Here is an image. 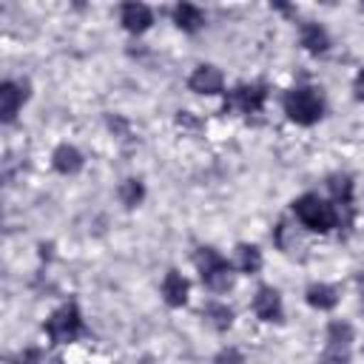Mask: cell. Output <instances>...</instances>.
Here are the masks:
<instances>
[{"instance_id":"obj_1","label":"cell","mask_w":364,"mask_h":364,"mask_svg":"<svg viewBox=\"0 0 364 364\" xmlns=\"http://www.w3.org/2000/svg\"><path fill=\"white\" fill-rule=\"evenodd\" d=\"M293 213L304 228H310L316 233H330L338 225V213H336L333 202L321 199L318 193H301L293 202Z\"/></svg>"},{"instance_id":"obj_2","label":"cell","mask_w":364,"mask_h":364,"mask_svg":"<svg viewBox=\"0 0 364 364\" xmlns=\"http://www.w3.org/2000/svg\"><path fill=\"white\" fill-rule=\"evenodd\" d=\"M282 105H284V114H287L293 122H299V125H313V122H318L321 114H324V97H321V91L313 88V85L290 88V91L284 94Z\"/></svg>"},{"instance_id":"obj_3","label":"cell","mask_w":364,"mask_h":364,"mask_svg":"<svg viewBox=\"0 0 364 364\" xmlns=\"http://www.w3.org/2000/svg\"><path fill=\"white\" fill-rule=\"evenodd\" d=\"M193 264L202 276V282L213 290V293H225L233 284V264L213 247H196L193 253Z\"/></svg>"},{"instance_id":"obj_4","label":"cell","mask_w":364,"mask_h":364,"mask_svg":"<svg viewBox=\"0 0 364 364\" xmlns=\"http://www.w3.org/2000/svg\"><path fill=\"white\" fill-rule=\"evenodd\" d=\"M82 333H85V324H82V313H80L77 301L60 304L46 318V336L51 338V344H68V341L80 338Z\"/></svg>"},{"instance_id":"obj_5","label":"cell","mask_w":364,"mask_h":364,"mask_svg":"<svg viewBox=\"0 0 364 364\" xmlns=\"http://www.w3.org/2000/svg\"><path fill=\"white\" fill-rule=\"evenodd\" d=\"M267 88L262 82L253 85H236L233 91H225V111H242V114H259L264 108Z\"/></svg>"},{"instance_id":"obj_6","label":"cell","mask_w":364,"mask_h":364,"mask_svg":"<svg viewBox=\"0 0 364 364\" xmlns=\"http://www.w3.org/2000/svg\"><path fill=\"white\" fill-rule=\"evenodd\" d=\"M26 100H28V82L6 80L0 85V117H3V122H11Z\"/></svg>"},{"instance_id":"obj_7","label":"cell","mask_w":364,"mask_h":364,"mask_svg":"<svg viewBox=\"0 0 364 364\" xmlns=\"http://www.w3.org/2000/svg\"><path fill=\"white\" fill-rule=\"evenodd\" d=\"M188 88L196 94H222L225 91V77L216 65H199L188 77Z\"/></svg>"},{"instance_id":"obj_8","label":"cell","mask_w":364,"mask_h":364,"mask_svg":"<svg viewBox=\"0 0 364 364\" xmlns=\"http://www.w3.org/2000/svg\"><path fill=\"white\" fill-rule=\"evenodd\" d=\"M253 313H256L262 321H282L284 307H282L279 290H273V287H259L256 296H253Z\"/></svg>"},{"instance_id":"obj_9","label":"cell","mask_w":364,"mask_h":364,"mask_svg":"<svg viewBox=\"0 0 364 364\" xmlns=\"http://www.w3.org/2000/svg\"><path fill=\"white\" fill-rule=\"evenodd\" d=\"M119 23H122L125 31L142 34V31L154 23V14H151V9H148L145 3H122V9H119Z\"/></svg>"},{"instance_id":"obj_10","label":"cell","mask_w":364,"mask_h":364,"mask_svg":"<svg viewBox=\"0 0 364 364\" xmlns=\"http://www.w3.org/2000/svg\"><path fill=\"white\" fill-rule=\"evenodd\" d=\"M327 188H330V196H333V208L338 213V222L344 225L341 210H347V216H353V179L336 173V176L327 179Z\"/></svg>"},{"instance_id":"obj_11","label":"cell","mask_w":364,"mask_h":364,"mask_svg":"<svg viewBox=\"0 0 364 364\" xmlns=\"http://www.w3.org/2000/svg\"><path fill=\"white\" fill-rule=\"evenodd\" d=\"M188 290H191V284H188V279L179 270H168L165 273V279H162V299H165L168 307H182L188 301Z\"/></svg>"},{"instance_id":"obj_12","label":"cell","mask_w":364,"mask_h":364,"mask_svg":"<svg viewBox=\"0 0 364 364\" xmlns=\"http://www.w3.org/2000/svg\"><path fill=\"white\" fill-rule=\"evenodd\" d=\"M51 165H54V171H57V173L71 176V173H77V171L82 168V154H80L74 145L63 142V145H57V148H54V154H51Z\"/></svg>"},{"instance_id":"obj_13","label":"cell","mask_w":364,"mask_h":364,"mask_svg":"<svg viewBox=\"0 0 364 364\" xmlns=\"http://www.w3.org/2000/svg\"><path fill=\"white\" fill-rule=\"evenodd\" d=\"M173 23H176L182 31L193 34V31H199V28L205 26V11H202L199 6H193V3H179V6L173 9Z\"/></svg>"},{"instance_id":"obj_14","label":"cell","mask_w":364,"mask_h":364,"mask_svg":"<svg viewBox=\"0 0 364 364\" xmlns=\"http://www.w3.org/2000/svg\"><path fill=\"white\" fill-rule=\"evenodd\" d=\"M304 299L316 310H333L338 304V290L333 284H310L307 293H304Z\"/></svg>"},{"instance_id":"obj_15","label":"cell","mask_w":364,"mask_h":364,"mask_svg":"<svg viewBox=\"0 0 364 364\" xmlns=\"http://www.w3.org/2000/svg\"><path fill=\"white\" fill-rule=\"evenodd\" d=\"M301 46L310 54H324L330 48V37H327V31L318 23H304L301 26Z\"/></svg>"},{"instance_id":"obj_16","label":"cell","mask_w":364,"mask_h":364,"mask_svg":"<svg viewBox=\"0 0 364 364\" xmlns=\"http://www.w3.org/2000/svg\"><path fill=\"white\" fill-rule=\"evenodd\" d=\"M236 270L247 276L262 270V253L256 245H236Z\"/></svg>"},{"instance_id":"obj_17","label":"cell","mask_w":364,"mask_h":364,"mask_svg":"<svg viewBox=\"0 0 364 364\" xmlns=\"http://www.w3.org/2000/svg\"><path fill=\"white\" fill-rule=\"evenodd\" d=\"M202 316H205V321H208L213 330H228V327L233 324V310H230L228 304H222V301H208V304L202 307Z\"/></svg>"},{"instance_id":"obj_18","label":"cell","mask_w":364,"mask_h":364,"mask_svg":"<svg viewBox=\"0 0 364 364\" xmlns=\"http://www.w3.org/2000/svg\"><path fill=\"white\" fill-rule=\"evenodd\" d=\"M353 327L347 324V321H330L327 324V344L330 347H347L350 350V344H353Z\"/></svg>"},{"instance_id":"obj_19","label":"cell","mask_w":364,"mask_h":364,"mask_svg":"<svg viewBox=\"0 0 364 364\" xmlns=\"http://www.w3.org/2000/svg\"><path fill=\"white\" fill-rule=\"evenodd\" d=\"M117 193H119V202H122L125 208H136V205L145 199V185H142L139 179H125Z\"/></svg>"},{"instance_id":"obj_20","label":"cell","mask_w":364,"mask_h":364,"mask_svg":"<svg viewBox=\"0 0 364 364\" xmlns=\"http://www.w3.org/2000/svg\"><path fill=\"white\" fill-rule=\"evenodd\" d=\"M318 364H350V350L347 347H330L327 344Z\"/></svg>"},{"instance_id":"obj_21","label":"cell","mask_w":364,"mask_h":364,"mask_svg":"<svg viewBox=\"0 0 364 364\" xmlns=\"http://www.w3.org/2000/svg\"><path fill=\"white\" fill-rule=\"evenodd\" d=\"M213 364H245V355H242L236 347H225V350L216 353Z\"/></svg>"},{"instance_id":"obj_22","label":"cell","mask_w":364,"mask_h":364,"mask_svg":"<svg viewBox=\"0 0 364 364\" xmlns=\"http://www.w3.org/2000/svg\"><path fill=\"white\" fill-rule=\"evenodd\" d=\"M40 358H43V355H40V350H26V353L20 355V361H17V364H40Z\"/></svg>"},{"instance_id":"obj_23","label":"cell","mask_w":364,"mask_h":364,"mask_svg":"<svg viewBox=\"0 0 364 364\" xmlns=\"http://www.w3.org/2000/svg\"><path fill=\"white\" fill-rule=\"evenodd\" d=\"M353 88H355V97H358V100H364V68L355 74V82H353Z\"/></svg>"}]
</instances>
